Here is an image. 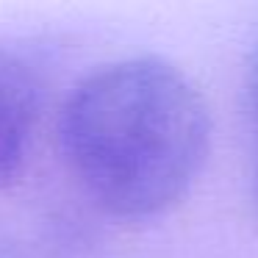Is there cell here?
<instances>
[{"label":"cell","mask_w":258,"mask_h":258,"mask_svg":"<svg viewBox=\"0 0 258 258\" xmlns=\"http://www.w3.org/2000/svg\"><path fill=\"white\" fill-rule=\"evenodd\" d=\"M0 258H31V255H25L23 250H17V247L6 244V241H0Z\"/></svg>","instance_id":"4"},{"label":"cell","mask_w":258,"mask_h":258,"mask_svg":"<svg viewBox=\"0 0 258 258\" xmlns=\"http://www.w3.org/2000/svg\"><path fill=\"white\" fill-rule=\"evenodd\" d=\"M252 200H255V211H258V164H255V180H252Z\"/></svg>","instance_id":"5"},{"label":"cell","mask_w":258,"mask_h":258,"mask_svg":"<svg viewBox=\"0 0 258 258\" xmlns=\"http://www.w3.org/2000/svg\"><path fill=\"white\" fill-rule=\"evenodd\" d=\"M58 145L75 183L114 219H153L200 178L211 111L189 73L161 56H128L86 73L67 95Z\"/></svg>","instance_id":"1"},{"label":"cell","mask_w":258,"mask_h":258,"mask_svg":"<svg viewBox=\"0 0 258 258\" xmlns=\"http://www.w3.org/2000/svg\"><path fill=\"white\" fill-rule=\"evenodd\" d=\"M45 67L23 45L0 42V189L20 178L45 106Z\"/></svg>","instance_id":"2"},{"label":"cell","mask_w":258,"mask_h":258,"mask_svg":"<svg viewBox=\"0 0 258 258\" xmlns=\"http://www.w3.org/2000/svg\"><path fill=\"white\" fill-rule=\"evenodd\" d=\"M241 108H244V117L252 134L258 136V42L247 58L244 78H241Z\"/></svg>","instance_id":"3"}]
</instances>
